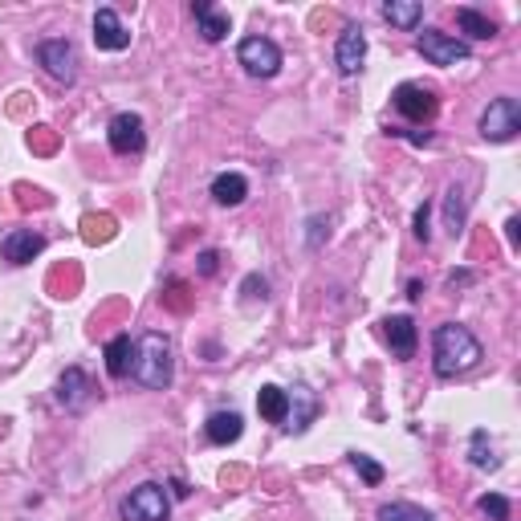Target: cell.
<instances>
[{
    "label": "cell",
    "mask_w": 521,
    "mask_h": 521,
    "mask_svg": "<svg viewBox=\"0 0 521 521\" xmlns=\"http://www.w3.org/2000/svg\"><path fill=\"white\" fill-rule=\"evenodd\" d=\"M481 359H485V351H481L477 334L469 326H456V322L436 326V334H432V371L440 379L469 375L472 367H481Z\"/></svg>",
    "instance_id": "1"
},
{
    "label": "cell",
    "mask_w": 521,
    "mask_h": 521,
    "mask_svg": "<svg viewBox=\"0 0 521 521\" xmlns=\"http://www.w3.org/2000/svg\"><path fill=\"white\" fill-rule=\"evenodd\" d=\"M130 375H135L143 387H151V391H167L171 379H175L167 334L147 330L143 338H139V346H135V367H130Z\"/></svg>",
    "instance_id": "2"
},
{
    "label": "cell",
    "mask_w": 521,
    "mask_h": 521,
    "mask_svg": "<svg viewBox=\"0 0 521 521\" xmlns=\"http://www.w3.org/2000/svg\"><path fill=\"white\" fill-rule=\"evenodd\" d=\"M119 513H122V521H167L171 501H167V493H163V485L147 481V485L130 489V497H122Z\"/></svg>",
    "instance_id": "3"
},
{
    "label": "cell",
    "mask_w": 521,
    "mask_h": 521,
    "mask_svg": "<svg viewBox=\"0 0 521 521\" xmlns=\"http://www.w3.org/2000/svg\"><path fill=\"white\" fill-rule=\"evenodd\" d=\"M416 49L424 61H432V66H464V61L472 58V49L461 41V37L453 33H440V29H427V33L416 37Z\"/></svg>",
    "instance_id": "4"
},
{
    "label": "cell",
    "mask_w": 521,
    "mask_h": 521,
    "mask_svg": "<svg viewBox=\"0 0 521 521\" xmlns=\"http://www.w3.org/2000/svg\"><path fill=\"white\" fill-rule=\"evenodd\" d=\"M517 130H521L517 98H493V103L485 106V114H481V135H485L489 143H505V139H513Z\"/></svg>",
    "instance_id": "5"
},
{
    "label": "cell",
    "mask_w": 521,
    "mask_h": 521,
    "mask_svg": "<svg viewBox=\"0 0 521 521\" xmlns=\"http://www.w3.org/2000/svg\"><path fill=\"white\" fill-rule=\"evenodd\" d=\"M237 61L248 69L253 77H274L277 69H282V49H277L269 37H245V41L237 45Z\"/></svg>",
    "instance_id": "6"
},
{
    "label": "cell",
    "mask_w": 521,
    "mask_h": 521,
    "mask_svg": "<svg viewBox=\"0 0 521 521\" xmlns=\"http://www.w3.org/2000/svg\"><path fill=\"white\" fill-rule=\"evenodd\" d=\"M37 61L45 66V74L53 82H66V85L77 82V49L69 41H61V37H49V41L37 45Z\"/></svg>",
    "instance_id": "7"
},
{
    "label": "cell",
    "mask_w": 521,
    "mask_h": 521,
    "mask_svg": "<svg viewBox=\"0 0 521 521\" xmlns=\"http://www.w3.org/2000/svg\"><path fill=\"white\" fill-rule=\"evenodd\" d=\"M391 103H395V111H400L403 119H411V122H427V119H436V111H440V98L432 94L427 85H416V82L395 85Z\"/></svg>",
    "instance_id": "8"
},
{
    "label": "cell",
    "mask_w": 521,
    "mask_h": 521,
    "mask_svg": "<svg viewBox=\"0 0 521 521\" xmlns=\"http://www.w3.org/2000/svg\"><path fill=\"white\" fill-rule=\"evenodd\" d=\"M106 139H111V151L114 155H139L147 147V130H143V119L135 111H122L111 119L106 127Z\"/></svg>",
    "instance_id": "9"
},
{
    "label": "cell",
    "mask_w": 521,
    "mask_h": 521,
    "mask_svg": "<svg viewBox=\"0 0 521 521\" xmlns=\"http://www.w3.org/2000/svg\"><path fill=\"white\" fill-rule=\"evenodd\" d=\"M363 58H367V33L359 25H346L338 33V45H334V66H338L342 77H355L363 69Z\"/></svg>",
    "instance_id": "10"
},
{
    "label": "cell",
    "mask_w": 521,
    "mask_h": 521,
    "mask_svg": "<svg viewBox=\"0 0 521 521\" xmlns=\"http://www.w3.org/2000/svg\"><path fill=\"white\" fill-rule=\"evenodd\" d=\"M41 248H45V237L33 229H13L0 237V253H4L9 265H29L33 256H41Z\"/></svg>",
    "instance_id": "11"
},
{
    "label": "cell",
    "mask_w": 521,
    "mask_h": 521,
    "mask_svg": "<svg viewBox=\"0 0 521 521\" xmlns=\"http://www.w3.org/2000/svg\"><path fill=\"white\" fill-rule=\"evenodd\" d=\"M94 45L106 53H122L130 45V29L122 25V17L114 9H98L94 13Z\"/></svg>",
    "instance_id": "12"
},
{
    "label": "cell",
    "mask_w": 521,
    "mask_h": 521,
    "mask_svg": "<svg viewBox=\"0 0 521 521\" xmlns=\"http://www.w3.org/2000/svg\"><path fill=\"white\" fill-rule=\"evenodd\" d=\"M383 330H387V342H391L395 359H411V355H416L419 330H416V322H411L408 314H395V318H387V322H383Z\"/></svg>",
    "instance_id": "13"
},
{
    "label": "cell",
    "mask_w": 521,
    "mask_h": 521,
    "mask_svg": "<svg viewBox=\"0 0 521 521\" xmlns=\"http://www.w3.org/2000/svg\"><path fill=\"white\" fill-rule=\"evenodd\" d=\"M245 196H248V180L240 175V171H220V175L212 180V200H216V204L237 208V204H245Z\"/></svg>",
    "instance_id": "14"
},
{
    "label": "cell",
    "mask_w": 521,
    "mask_h": 521,
    "mask_svg": "<svg viewBox=\"0 0 521 521\" xmlns=\"http://www.w3.org/2000/svg\"><path fill=\"white\" fill-rule=\"evenodd\" d=\"M204 432H208L212 445H237L240 432H245V419H240L237 411H212L208 424H204Z\"/></svg>",
    "instance_id": "15"
},
{
    "label": "cell",
    "mask_w": 521,
    "mask_h": 521,
    "mask_svg": "<svg viewBox=\"0 0 521 521\" xmlns=\"http://www.w3.org/2000/svg\"><path fill=\"white\" fill-rule=\"evenodd\" d=\"M130 367H135V346H130V334H114L106 342V371L111 379H127Z\"/></svg>",
    "instance_id": "16"
},
{
    "label": "cell",
    "mask_w": 521,
    "mask_h": 521,
    "mask_svg": "<svg viewBox=\"0 0 521 521\" xmlns=\"http://www.w3.org/2000/svg\"><path fill=\"white\" fill-rule=\"evenodd\" d=\"M192 13H196V21H200V37H204V41H224V37H229V29H232L229 13H216L208 0H196Z\"/></svg>",
    "instance_id": "17"
},
{
    "label": "cell",
    "mask_w": 521,
    "mask_h": 521,
    "mask_svg": "<svg viewBox=\"0 0 521 521\" xmlns=\"http://www.w3.org/2000/svg\"><path fill=\"white\" fill-rule=\"evenodd\" d=\"M256 411H261V419H269V424H285V416H290V391L265 383L256 391Z\"/></svg>",
    "instance_id": "18"
},
{
    "label": "cell",
    "mask_w": 521,
    "mask_h": 521,
    "mask_svg": "<svg viewBox=\"0 0 521 521\" xmlns=\"http://www.w3.org/2000/svg\"><path fill=\"white\" fill-rule=\"evenodd\" d=\"M85 395H90V379H85V371L69 367L66 375H61V383H58V400L66 403V408H82Z\"/></svg>",
    "instance_id": "19"
},
{
    "label": "cell",
    "mask_w": 521,
    "mask_h": 521,
    "mask_svg": "<svg viewBox=\"0 0 521 521\" xmlns=\"http://www.w3.org/2000/svg\"><path fill=\"white\" fill-rule=\"evenodd\" d=\"M383 17L391 21L395 29H416L419 21H424V4H419V0H387Z\"/></svg>",
    "instance_id": "20"
},
{
    "label": "cell",
    "mask_w": 521,
    "mask_h": 521,
    "mask_svg": "<svg viewBox=\"0 0 521 521\" xmlns=\"http://www.w3.org/2000/svg\"><path fill=\"white\" fill-rule=\"evenodd\" d=\"M456 25H461L472 41H489V37H497V25L477 9H456Z\"/></svg>",
    "instance_id": "21"
},
{
    "label": "cell",
    "mask_w": 521,
    "mask_h": 521,
    "mask_svg": "<svg viewBox=\"0 0 521 521\" xmlns=\"http://www.w3.org/2000/svg\"><path fill=\"white\" fill-rule=\"evenodd\" d=\"M379 521H436V517L411 501H391V505H379Z\"/></svg>",
    "instance_id": "22"
},
{
    "label": "cell",
    "mask_w": 521,
    "mask_h": 521,
    "mask_svg": "<svg viewBox=\"0 0 521 521\" xmlns=\"http://www.w3.org/2000/svg\"><path fill=\"white\" fill-rule=\"evenodd\" d=\"M445 220H448V232L461 237L464 232V188H448V200H445Z\"/></svg>",
    "instance_id": "23"
},
{
    "label": "cell",
    "mask_w": 521,
    "mask_h": 521,
    "mask_svg": "<svg viewBox=\"0 0 521 521\" xmlns=\"http://www.w3.org/2000/svg\"><path fill=\"white\" fill-rule=\"evenodd\" d=\"M293 400H298L301 408H298V411H290V416H285V419H290V424H285V427H290V432H301V427H306L310 419H314L318 403H314V395H310L306 387H293Z\"/></svg>",
    "instance_id": "24"
},
{
    "label": "cell",
    "mask_w": 521,
    "mask_h": 521,
    "mask_svg": "<svg viewBox=\"0 0 521 521\" xmlns=\"http://www.w3.org/2000/svg\"><path fill=\"white\" fill-rule=\"evenodd\" d=\"M114 237V220L111 216H85L82 220V240L85 245H103V240Z\"/></svg>",
    "instance_id": "25"
},
{
    "label": "cell",
    "mask_w": 521,
    "mask_h": 521,
    "mask_svg": "<svg viewBox=\"0 0 521 521\" xmlns=\"http://www.w3.org/2000/svg\"><path fill=\"white\" fill-rule=\"evenodd\" d=\"M469 461L477 464V469H497V456H493V445H489V432H472Z\"/></svg>",
    "instance_id": "26"
},
{
    "label": "cell",
    "mask_w": 521,
    "mask_h": 521,
    "mask_svg": "<svg viewBox=\"0 0 521 521\" xmlns=\"http://www.w3.org/2000/svg\"><path fill=\"white\" fill-rule=\"evenodd\" d=\"M351 464H355V472H359V477L367 481L371 489H375V485H383V477H387V472H383V464H379V461H371L367 453H351Z\"/></svg>",
    "instance_id": "27"
},
{
    "label": "cell",
    "mask_w": 521,
    "mask_h": 521,
    "mask_svg": "<svg viewBox=\"0 0 521 521\" xmlns=\"http://www.w3.org/2000/svg\"><path fill=\"white\" fill-rule=\"evenodd\" d=\"M477 505H481V513H485L489 521H509V501H505L501 493H485Z\"/></svg>",
    "instance_id": "28"
},
{
    "label": "cell",
    "mask_w": 521,
    "mask_h": 521,
    "mask_svg": "<svg viewBox=\"0 0 521 521\" xmlns=\"http://www.w3.org/2000/svg\"><path fill=\"white\" fill-rule=\"evenodd\" d=\"M427 216H432V208L419 204V208H416V229H411V232H416V240H424V245L432 240V229H427Z\"/></svg>",
    "instance_id": "29"
},
{
    "label": "cell",
    "mask_w": 521,
    "mask_h": 521,
    "mask_svg": "<svg viewBox=\"0 0 521 521\" xmlns=\"http://www.w3.org/2000/svg\"><path fill=\"white\" fill-rule=\"evenodd\" d=\"M240 290H245L248 298H261V301H265V290H269V285H265V277H245V285H240Z\"/></svg>",
    "instance_id": "30"
},
{
    "label": "cell",
    "mask_w": 521,
    "mask_h": 521,
    "mask_svg": "<svg viewBox=\"0 0 521 521\" xmlns=\"http://www.w3.org/2000/svg\"><path fill=\"white\" fill-rule=\"evenodd\" d=\"M216 261H220V256H216L212 248H208V253H200V274L212 277V274H216Z\"/></svg>",
    "instance_id": "31"
},
{
    "label": "cell",
    "mask_w": 521,
    "mask_h": 521,
    "mask_svg": "<svg viewBox=\"0 0 521 521\" xmlns=\"http://www.w3.org/2000/svg\"><path fill=\"white\" fill-rule=\"evenodd\" d=\"M517 229H521V220H509V224H505V232H509V248H517Z\"/></svg>",
    "instance_id": "32"
},
{
    "label": "cell",
    "mask_w": 521,
    "mask_h": 521,
    "mask_svg": "<svg viewBox=\"0 0 521 521\" xmlns=\"http://www.w3.org/2000/svg\"><path fill=\"white\" fill-rule=\"evenodd\" d=\"M472 282V274H469V269H461V274H453V277H448V285H469Z\"/></svg>",
    "instance_id": "33"
}]
</instances>
